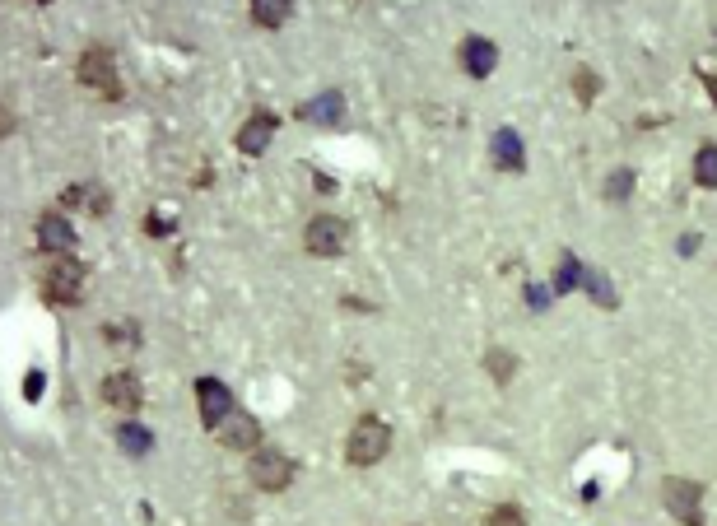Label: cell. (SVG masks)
<instances>
[{
	"mask_svg": "<svg viewBox=\"0 0 717 526\" xmlns=\"http://www.w3.org/2000/svg\"><path fill=\"white\" fill-rule=\"evenodd\" d=\"M103 401L112 405V410H117V415H136L140 410V378L136 373H108V378H103Z\"/></svg>",
	"mask_w": 717,
	"mask_h": 526,
	"instance_id": "ba28073f",
	"label": "cell"
},
{
	"mask_svg": "<svg viewBox=\"0 0 717 526\" xmlns=\"http://www.w3.org/2000/svg\"><path fill=\"white\" fill-rule=\"evenodd\" d=\"M494 159H499L503 168H522V145H517L513 131H499V135H494Z\"/></svg>",
	"mask_w": 717,
	"mask_h": 526,
	"instance_id": "9a60e30c",
	"label": "cell"
},
{
	"mask_svg": "<svg viewBox=\"0 0 717 526\" xmlns=\"http://www.w3.org/2000/svg\"><path fill=\"white\" fill-rule=\"evenodd\" d=\"M694 182L708 191H717V145H704L699 159H694Z\"/></svg>",
	"mask_w": 717,
	"mask_h": 526,
	"instance_id": "5bb4252c",
	"label": "cell"
},
{
	"mask_svg": "<svg viewBox=\"0 0 717 526\" xmlns=\"http://www.w3.org/2000/svg\"><path fill=\"white\" fill-rule=\"evenodd\" d=\"M24 396H28V401H38V396H42V373H28V382H24Z\"/></svg>",
	"mask_w": 717,
	"mask_h": 526,
	"instance_id": "603a6c76",
	"label": "cell"
},
{
	"mask_svg": "<svg viewBox=\"0 0 717 526\" xmlns=\"http://www.w3.org/2000/svg\"><path fill=\"white\" fill-rule=\"evenodd\" d=\"M271 135H275V117H271V112H252V117H247V126L238 131V149H243V154H266Z\"/></svg>",
	"mask_w": 717,
	"mask_h": 526,
	"instance_id": "7c38bea8",
	"label": "cell"
},
{
	"mask_svg": "<svg viewBox=\"0 0 717 526\" xmlns=\"http://www.w3.org/2000/svg\"><path fill=\"white\" fill-rule=\"evenodd\" d=\"M247 475H252V485L257 489H289V480H294V461L285 457V452H275V447H257L252 452V461H247Z\"/></svg>",
	"mask_w": 717,
	"mask_h": 526,
	"instance_id": "277c9868",
	"label": "cell"
},
{
	"mask_svg": "<svg viewBox=\"0 0 717 526\" xmlns=\"http://www.w3.org/2000/svg\"><path fill=\"white\" fill-rule=\"evenodd\" d=\"M219 438H224V447H229V452H257L261 424L252 415H238V410H233V415L219 424Z\"/></svg>",
	"mask_w": 717,
	"mask_h": 526,
	"instance_id": "9c48e42d",
	"label": "cell"
},
{
	"mask_svg": "<svg viewBox=\"0 0 717 526\" xmlns=\"http://www.w3.org/2000/svg\"><path fill=\"white\" fill-rule=\"evenodd\" d=\"M578 98H582V103H592V98H596V75H592V70H578Z\"/></svg>",
	"mask_w": 717,
	"mask_h": 526,
	"instance_id": "7402d4cb",
	"label": "cell"
},
{
	"mask_svg": "<svg viewBox=\"0 0 717 526\" xmlns=\"http://www.w3.org/2000/svg\"><path fill=\"white\" fill-rule=\"evenodd\" d=\"M587 289L601 298V308H615V294H610V284L601 280V275H587Z\"/></svg>",
	"mask_w": 717,
	"mask_h": 526,
	"instance_id": "ffe728a7",
	"label": "cell"
},
{
	"mask_svg": "<svg viewBox=\"0 0 717 526\" xmlns=\"http://www.w3.org/2000/svg\"><path fill=\"white\" fill-rule=\"evenodd\" d=\"M662 503L680 526H704V485L699 480H676L671 475L662 485Z\"/></svg>",
	"mask_w": 717,
	"mask_h": 526,
	"instance_id": "3957f363",
	"label": "cell"
},
{
	"mask_svg": "<svg viewBox=\"0 0 717 526\" xmlns=\"http://www.w3.org/2000/svg\"><path fill=\"white\" fill-rule=\"evenodd\" d=\"M555 284H559V289H578V284H582V261H578V257H564V261H559V280H555Z\"/></svg>",
	"mask_w": 717,
	"mask_h": 526,
	"instance_id": "e0dca14e",
	"label": "cell"
},
{
	"mask_svg": "<svg viewBox=\"0 0 717 526\" xmlns=\"http://www.w3.org/2000/svg\"><path fill=\"white\" fill-rule=\"evenodd\" d=\"M485 526H527V517L517 513V508H494V513L485 517Z\"/></svg>",
	"mask_w": 717,
	"mask_h": 526,
	"instance_id": "d6986e66",
	"label": "cell"
},
{
	"mask_svg": "<svg viewBox=\"0 0 717 526\" xmlns=\"http://www.w3.org/2000/svg\"><path fill=\"white\" fill-rule=\"evenodd\" d=\"M485 368H489V373H494L499 382H508V378H513V368H517V364H513V359H508L503 350H494V354L485 359Z\"/></svg>",
	"mask_w": 717,
	"mask_h": 526,
	"instance_id": "ac0fdd59",
	"label": "cell"
},
{
	"mask_svg": "<svg viewBox=\"0 0 717 526\" xmlns=\"http://www.w3.org/2000/svg\"><path fill=\"white\" fill-rule=\"evenodd\" d=\"M345 243H350V224L336 215H317L303 229V247L312 257H336V252H345Z\"/></svg>",
	"mask_w": 717,
	"mask_h": 526,
	"instance_id": "5b68a950",
	"label": "cell"
},
{
	"mask_svg": "<svg viewBox=\"0 0 717 526\" xmlns=\"http://www.w3.org/2000/svg\"><path fill=\"white\" fill-rule=\"evenodd\" d=\"M285 19H289L285 0H257V5H252V24H261V28H280Z\"/></svg>",
	"mask_w": 717,
	"mask_h": 526,
	"instance_id": "4fadbf2b",
	"label": "cell"
},
{
	"mask_svg": "<svg viewBox=\"0 0 717 526\" xmlns=\"http://www.w3.org/2000/svg\"><path fill=\"white\" fill-rule=\"evenodd\" d=\"M461 66H466L471 80H485V75H494V66H499V47H494L489 38H466V47H461Z\"/></svg>",
	"mask_w": 717,
	"mask_h": 526,
	"instance_id": "30bf717a",
	"label": "cell"
},
{
	"mask_svg": "<svg viewBox=\"0 0 717 526\" xmlns=\"http://www.w3.org/2000/svg\"><path fill=\"white\" fill-rule=\"evenodd\" d=\"M387 447H392V429L382 424L378 415H364L359 424L350 429V443H345V457L354 466H378L387 457Z\"/></svg>",
	"mask_w": 717,
	"mask_h": 526,
	"instance_id": "6da1fadb",
	"label": "cell"
},
{
	"mask_svg": "<svg viewBox=\"0 0 717 526\" xmlns=\"http://www.w3.org/2000/svg\"><path fill=\"white\" fill-rule=\"evenodd\" d=\"M80 84H89V89L103 98H117V70H112L108 47H94V52L80 56Z\"/></svg>",
	"mask_w": 717,
	"mask_h": 526,
	"instance_id": "52a82bcc",
	"label": "cell"
},
{
	"mask_svg": "<svg viewBox=\"0 0 717 526\" xmlns=\"http://www.w3.org/2000/svg\"><path fill=\"white\" fill-rule=\"evenodd\" d=\"M117 438H122V447H126V452H131V457H145L149 447H154V438H149L145 429H136L131 419H126L122 429H117Z\"/></svg>",
	"mask_w": 717,
	"mask_h": 526,
	"instance_id": "2e32d148",
	"label": "cell"
},
{
	"mask_svg": "<svg viewBox=\"0 0 717 526\" xmlns=\"http://www.w3.org/2000/svg\"><path fill=\"white\" fill-rule=\"evenodd\" d=\"M196 401H201V424H205V429H215V433H219V424L233 415V392L219 378H201V382H196Z\"/></svg>",
	"mask_w": 717,
	"mask_h": 526,
	"instance_id": "8992f818",
	"label": "cell"
},
{
	"mask_svg": "<svg viewBox=\"0 0 717 526\" xmlns=\"http://www.w3.org/2000/svg\"><path fill=\"white\" fill-rule=\"evenodd\" d=\"M103 336H108V340H112V345H122V336H126V340H131V345H136V326H131V322H126V326H117V322H108V326H103Z\"/></svg>",
	"mask_w": 717,
	"mask_h": 526,
	"instance_id": "44dd1931",
	"label": "cell"
},
{
	"mask_svg": "<svg viewBox=\"0 0 717 526\" xmlns=\"http://www.w3.org/2000/svg\"><path fill=\"white\" fill-rule=\"evenodd\" d=\"M42 294L56 308H75L84 294V266L75 257H56L47 261V275H42Z\"/></svg>",
	"mask_w": 717,
	"mask_h": 526,
	"instance_id": "7a4b0ae2",
	"label": "cell"
},
{
	"mask_svg": "<svg viewBox=\"0 0 717 526\" xmlns=\"http://www.w3.org/2000/svg\"><path fill=\"white\" fill-rule=\"evenodd\" d=\"M38 247L42 252H61V257H70V252H75V229H70L61 215H42L38 219Z\"/></svg>",
	"mask_w": 717,
	"mask_h": 526,
	"instance_id": "8fae6325",
	"label": "cell"
}]
</instances>
